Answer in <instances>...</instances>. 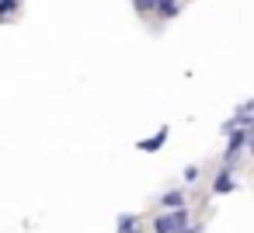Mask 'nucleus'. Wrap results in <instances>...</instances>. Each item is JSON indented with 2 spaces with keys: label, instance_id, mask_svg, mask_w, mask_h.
<instances>
[{
  "label": "nucleus",
  "instance_id": "nucleus-1",
  "mask_svg": "<svg viewBox=\"0 0 254 233\" xmlns=\"http://www.w3.org/2000/svg\"><path fill=\"white\" fill-rule=\"evenodd\" d=\"M188 226V209H174V212H160L153 219V233H181Z\"/></svg>",
  "mask_w": 254,
  "mask_h": 233
},
{
  "label": "nucleus",
  "instance_id": "nucleus-6",
  "mask_svg": "<svg viewBox=\"0 0 254 233\" xmlns=\"http://www.w3.org/2000/svg\"><path fill=\"white\" fill-rule=\"evenodd\" d=\"M233 188H237V181H233V174L223 167V171L216 174V181H212V191H216V195H226V191H233Z\"/></svg>",
  "mask_w": 254,
  "mask_h": 233
},
{
  "label": "nucleus",
  "instance_id": "nucleus-5",
  "mask_svg": "<svg viewBox=\"0 0 254 233\" xmlns=\"http://www.w3.org/2000/svg\"><path fill=\"white\" fill-rule=\"evenodd\" d=\"M153 11H157L164 21H171V18L181 14V4H178V0H153Z\"/></svg>",
  "mask_w": 254,
  "mask_h": 233
},
{
  "label": "nucleus",
  "instance_id": "nucleus-3",
  "mask_svg": "<svg viewBox=\"0 0 254 233\" xmlns=\"http://www.w3.org/2000/svg\"><path fill=\"white\" fill-rule=\"evenodd\" d=\"M167 136H171V129H167V125H160L150 139H139V150H143V153H157V150L167 143Z\"/></svg>",
  "mask_w": 254,
  "mask_h": 233
},
{
  "label": "nucleus",
  "instance_id": "nucleus-4",
  "mask_svg": "<svg viewBox=\"0 0 254 233\" xmlns=\"http://www.w3.org/2000/svg\"><path fill=\"white\" fill-rule=\"evenodd\" d=\"M160 205H164V212H174V209H185V191H178V188H171V191H164V195H160Z\"/></svg>",
  "mask_w": 254,
  "mask_h": 233
},
{
  "label": "nucleus",
  "instance_id": "nucleus-10",
  "mask_svg": "<svg viewBox=\"0 0 254 233\" xmlns=\"http://www.w3.org/2000/svg\"><path fill=\"white\" fill-rule=\"evenodd\" d=\"M185 181L195 184V181H198V167H185Z\"/></svg>",
  "mask_w": 254,
  "mask_h": 233
},
{
  "label": "nucleus",
  "instance_id": "nucleus-2",
  "mask_svg": "<svg viewBox=\"0 0 254 233\" xmlns=\"http://www.w3.org/2000/svg\"><path fill=\"white\" fill-rule=\"evenodd\" d=\"M247 139H251V132H244V129L230 132V146H226V153H223V167H226V171H230V167H233V164L240 160V153H244Z\"/></svg>",
  "mask_w": 254,
  "mask_h": 233
},
{
  "label": "nucleus",
  "instance_id": "nucleus-9",
  "mask_svg": "<svg viewBox=\"0 0 254 233\" xmlns=\"http://www.w3.org/2000/svg\"><path fill=\"white\" fill-rule=\"evenodd\" d=\"M132 4H136L139 14H150V11H153V0H132Z\"/></svg>",
  "mask_w": 254,
  "mask_h": 233
},
{
  "label": "nucleus",
  "instance_id": "nucleus-7",
  "mask_svg": "<svg viewBox=\"0 0 254 233\" xmlns=\"http://www.w3.org/2000/svg\"><path fill=\"white\" fill-rule=\"evenodd\" d=\"M136 223H139V216H132V212H122V216H119V233H143Z\"/></svg>",
  "mask_w": 254,
  "mask_h": 233
},
{
  "label": "nucleus",
  "instance_id": "nucleus-8",
  "mask_svg": "<svg viewBox=\"0 0 254 233\" xmlns=\"http://www.w3.org/2000/svg\"><path fill=\"white\" fill-rule=\"evenodd\" d=\"M18 11V0H0V18L4 14H14Z\"/></svg>",
  "mask_w": 254,
  "mask_h": 233
}]
</instances>
